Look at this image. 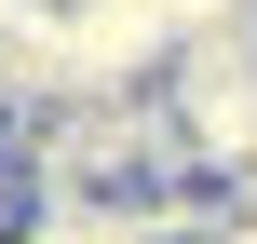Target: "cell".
Instances as JSON below:
<instances>
[{
    "instance_id": "obj_1",
    "label": "cell",
    "mask_w": 257,
    "mask_h": 244,
    "mask_svg": "<svg viewBox=\"0 0 257 244\" xmlns=\"http://www.w3.org/2000/svg\"><path fill=\"white\" fill-rule=\"evenodd\" d=\"M149 95H163V122L190 136V163L230 190V177L257 163V14H244V27H190Z\"/></svg>"
},
{
    "instance_id": "obj_2",
    "label": "cell",
    "mask_w": 257,
    "mask_h": 244,
    "mask_svg": "<svg viewBox=\"0 0 257 244\" xmlns=\"http://www.w3.org/2000/svg\"><path fill=\"white\" fill-rule=\"evenodd\" d=\"M27 244H149V217H136V204H41Z\"/></svg>"
},
{
    "instance_id": "obj_3",
    "label": "cell",
    "mask_w": 257,
    "mask_h": 244,
    "mask_svg": "<svg viewBox=\"0 0 257 244\" xmlns=\"http://www.w3.org/2000/svg\"><path fill=\"white\" fill-rule=\"evenodd\" d=\"M0 244H27V177H14V149H0Z\"/></svg>"
},
{
    "instance_id": "obj_4",
    "label": "cell",
    "mask_w": 257,
    "mask_h": 244,
    "mask_svg": "<svg viewBox=\"0 0 257 244\" xmlns=\"http://www.w3.org/2000/svg\"><path fill=\"white\" fill-rule=\"evenodd\" d=\"M217 244H244V231H217Z\"/></svg>"
}]
</instances>
